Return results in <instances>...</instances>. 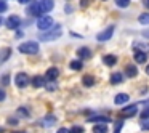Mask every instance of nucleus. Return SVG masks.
I'll return each mask as SVG.
<instances>
[{
	"instance_id": "nucleus-1",
	"label": "nucleus",
	"mask_w": 149,
	"mask_h": 133,
	"mask_svg": "<svg viewBox=\"0 0 149 133\" xmlns=\"http://www.w3.org/2000/svg\"><path fill=\"white\" fill-rule=\"evenodd\" d=\"M61 34H63V29H61V26H56V27H52L50 31H45V32H42L39 36V40L40 42H52V40H56L58 37H61Z\"/></svg>"
},
{
	"instance_id": "nucleus-2",
	"label": "nucleus",
	"mask_w": 149,
	"mask_h": 133,
	"mask_svg": "<svg viewBox=\"0 0 149 133\" xmlns=\"http://www.w3.org/2000/svg\"><path fill=\"white\" fill-rule=\"evenodd\" d=\"M18 50H19V53H23V55H37V53H39V43L29 40V42L21 43V45L18 47Z\"/></svg>"
},
{
	"instance_id": "nucleus-3",
	"label": "nucleus",
	"mask_w": 149,
	"mask_h": 133,
	"mask_svg": "<svg viewBox=\"0 0 149 133\" xmlns=\"http://www.w3.org/2000/svg\"><path fill=\"white\" fill-rule=\"evenodd\" d=\"M52 26H53V18L52 16H40L39 19H37V27H39L40 31H48V29H52Z\"/></svg>"
},
{
	"instance_id": "nucleus-4",
	"label": "nucleus",
	"mask_w": 149,
	"mask_h": 133,
	"mask_svg": "<svg viewBox=\"0 0 149 133\" xmlns=\"http://www.w3.org/2000/svg\"><path fill=\"white\" fill-rule=\"evenodd\" d=\"M29 82H31V79H29V75H27L26 72H18L16 77H15V84H16L18 88L27 87V85H29Z\"/></svg>"
},
{
	"instance_id": "nucleus-5",
	"label": "nucleus",
	"mask_w": 149,
	"mask_h": 133,
	"mask_svg": "<svg viewBox=\"0 0 149 133\" xmlns=\"http://www.w3.org/2000/svg\"><path fill=\"white\" fill-rule=\"evenodd\" d=\"M5 24H7L8 29H18V27H19V24H21V18L18 16V15H11V16L7 18Z\"/></svg>"
},
{
	"instance_id": "nucleus-6",
	"label": "nucleus",
	"mask_w": 149,
	"mask_h": 133,
	"mask_svg": "<svg viewBox=\"0 0 149 133\" xmlns=\"http://www.w3.org/2000/svg\"><path fill=\"white\" fill-rule=\"evenodd\" d=\"M114 29H116L114 26H109L107 29H104L103 32L98 34V36H96V40H98V42H106V40H109L111 37H112V34H114Z\"/></svg>"
},
{
	"instance_id": "nucleus-7",
	"label": "nucleus",
	"mask_w": 149,
	"mask_h": 133,
	"mask_svg": "<svg viewBox=\"0 0 149 133\" xmlns=\"http://www.w3.org/2000/svg\"><path fill=\"white\" fill-rule=\"evenodd\" d=\"M53 7H55V2H53V0H40V2H39V10H40V13H42V15L52 11Z\"/></svg>"
},
{
	"instance_id": "nucleus-8",
	"label": "nucleus",
	"mask_w": 149,
	"mask_h": 133,
	"mask_svg": "<svg viewBox=\"0 0 149 133\" xmlns=\"http://www.w3.org/2000/svg\"><path fill=\"white\" fill-rule=\"evenodd\" d=\"M138 112V104H132V106H127L125 109H122V117H133Z\"/></svg>"
},
{
	"instance_id": "nucleus-9",
	"label": "nucleus",
	"mask_w": 149,
	"mask_h": 133,
	"mask_svg": "<svg viewBox=\"0 0 149 133\" xmlns=\"http://www.w3.org/2000/svg\"><path fill=\"white\" fill-rule=\"evenodd\" d=\"M58 75H59L58 68H50V69H47V72H45V79H47V80H56Z\"/></svg>"
},
{
	"instance_id": "nucleus-10",
	"label": "nucleus",
	"mask_w": 149,
	"mask_h": 133,
	"mask_svg": "<svg viewBox=\"0 0 149 133\" xmlns=\"http://www.w3.org/2000/svg\"><path fill=\"white\" fill-rule=\"evenodd\" d=\"M27 15H29V16H39L40 18V10H39V3H32V5H29V7H27Z\"/></svg>"
},
{
	"instance_id": "nucleus-11",
	"label": "nucleus",
	"mask_w": 149,
	"mask_h": 133,
	"mask_svg": "<svg viewBox=\"0 0 149 133\" xmlns=\"http://www.w3.org/2000/svg\"><path fill=\"white\" fill-rule=\"evenodd\" d=\"M40 123H42L43 127H52V125L56 123V117L52 116V114H48V116H45L42 120H40Z\"/></svg>"
},
{
	"instance_id": "nucleus-12",
	"label": "nucleus",
	"mask_w": 149,
	"mask_h": 133,
	"mask_svg": "<svg viewBox=\"0 0 149 133\" xmlns=\"http://www.w3.org/2000/svg\"><path fill=\"white\" fill-rule=\"evenodd\" d=\"M77 56H79L80 59H88V58H91L90 48H87V47H82V48H79V50H77Z\"/></svg>"
},
{
	"instance_id": "nucleus-13",
	"label": "nucleus",
	"mask_w": 149,
	"mask_h": 133,
	"mask_svg": "<svg viewBox=\"0 0 149 133\" xmlns=\"http://www.w3.org/2000/svg\"><path fill=\"white\" fill-rule=\"evenodd\" d=\"M10 55H11V48H8V47H5V48L0 50V66L10 58Z\"/></svg>"
},
{
	"instance_id": "nucleus-14",
	"label": "nucleus",
	"mask_w": 149,
	"mask_h": 133,
	"mask_svg": "<svg viewBox=\"0 0 149 133\" xmlns=\"http://www.w3.org/2000/svg\"><path fill=\"white\" fill-rule=\"evenodd\" d=\"M128 100H130V96L127 93H119V95H116V98H114V103L116 104H125V103H128Z\"/></svg>"
},
{
	"instance_id": "nucleus-15",
	"label": "nucleus",
	"mask_w": 149,
	"mask_h": 133,
	"mask_svg": "<svg viewBox=\"0 0 149 133\" xmlns=\"http://www.w3.org/2000/svg\"><path fill=\"white\" fill-rule=\"evenodd\" d=\"M88 122H98V123H107L111 122V119L107 116H93V117H88Z\"/></svg>"
},
{
	"instance_id": "nucleus-16",
	"label": "nucleus",
	"mask_w": 149,
	"mask_h": 133,
	"mask_svg": "<svg viewBox=\"0 0 149 133\" xmlns=\"http://www.w3.org/2000/svg\"><path fill=\"white\" fill-rule=\"evenodd\" d=\"M123 82V74L122 72H114L111 75V84L112 85H117V84H122Z\"/></svg>"
},
{
	"instance_id": "nucleus-17",
	"label": "nucleus",
	"mask_w": 149,
	"mask_h": 133,
	"mask_svg": "<svg viewBox=\"0 0 149 133\" xmlns=\"http://www.w3.org/2000/svg\"><path fill=\"white\" fill-rule=\"evenodd\" d=\"M125 72H127V77L133 79V77H136V74H138V69H136V66H133V64H127Z\"/></svg>"
},
{
	"instance_id": "nucleus-18",
	"label": "nucleus",
	"mask_w": 149,
	"mask_h": 133,
	"mask_svg": "<svg viewBox=\"0 0 149 133\" xmlns=\"http://www.w3.org/2000/svg\"><path fill=\"white\" fill-rule=\"evenodd\" d=\"M32 85L36 88H42L43 85H45V79H43L42 75H34L32 77Z\"/></svg>"
},
{
	"instance_id": "nucleus-19",
	"label": "nucleus",
	"mask_w": 149,
	"mask_h": 133,
	"mask_svg": "<svg viewBox=\"0 0 149 133\" xmlns=\"http://www.w3.org/2000/svg\"><path fill=\"white\" fill-rule=\"evenodd\" d=\"M146 59H148L146 53H144V52H139V50H136V52H135V61L138 63V64H143V63H146Z\"/></svg>"
},
{
	"instance_id": "nucleus-20",
	"label": "nucleus",
	"mask_w": 149,
	"mask_h": 133,
	"mask_svg": "<svg viewBox=\"0 0 149 133\" xmlns=\"http://www.w3.org/2000/svg\"><path fill=\"white\" fill-rule=\"evenodd\" d=\"M103 61H104V64L106 66H114L117 63V56H114V55H106L103 58Z\"/></svg>"
},
{
	"instance_id": "nucleus-21",
	"label": "nucleus",
	"mask_w": 149,
	"mask_h": 133,
	"mask_svg": "<svg viewBox=\"0 0 149 133\" xmlns=\"http://www.w3.org/2000/svg\"><path fill=\"white\" fill-rule=\"evenodd\" d=\"M82 84H84L85 87H93L95 85V77L93 75H85V77L82 79Z\"/></svg>"
},
{
	"instance_id": "nucleus-22",
	"label": "nucleus",
	"mask_w": 149,
	"mask_h": 133,
	"mask_svg": "<svg viewBox=\"0 0 149 133\" xmlns=\"http://www.w3.org/2000/svg\"><path fill=\"white\" fill-rule=\"evenodd\" d=\"M69 68H71L72 71H80V69L84 68V64H82V61H80V59H75V61H71Z\"/></svg>"
},
{
	"instance_id": "nucleus-23",
	"label": "nucleus",
	"mask_w": 149,
	"mask_h": 133,
	"mask_svg": "<svg viewBox=\"0 0 149 133\" xmlns=\"http://www.w3.org/2000/svg\"><path fill=\"white\" fill-rule=\"evenodd\" d=\"M93 132L95 133H106L107 132V127L104 125V123H98V125L93 127Z\"/></svg>"
},
{
	"instance_id": "nucleus-24",
	"label": "nucleus",
	"mask_w": 149,
	"mask_h": 133,
	"mask_svg": "<svg viewBox=\"0 0 149 133\" xmlns=\"http://www.w3.org/2000/svg\"><path fill=\"white\" fill-rule=\"evenodd\" d=\"M138 21L141 24H144V26H149V13H141L138 18Z\"/></svg>"
},
{
	"instance_id": "nucleus-25",
	"label": "nucleus",
	"mask_w": 149,
	"mask_h": 133,
	"mask_svg": "<svg viewBox=\"0 0 149 133\" xmlns=\"http://www.w3.org/2000/svg\"><path fill=\"white\" fill-rule=\"evenodd\" d=\"M146 107H144V111H143L141 114H139V117H141L143 120H146V119H149V101H146Z\"/></svg>"
},
{
	"instance_id": "nucleus-26",
	"label": "nucleus",
	"mask_w": 149,
	"mask_h": 133,
	"mask_svg": "<svg viewBox=\"0 0 149 133\" xmlns=\"http://www.w3.org/2000/svg\"><path fill=\"white\" fill-rule=\"evenodd\" d=\"M16 114H18L19 117H29V112H27V109H26V107H18Z\"/></svg>"
},
{
	"instance_id": "nucleus-27",
	"label": "nucleus",
	"mask_w": 149,
	"mask_h": 133,
	"mask_svg": "<svg viewBox=\"0 0 149 133\" xmlns=\"http://www.w3.org/2000/svg\"><path fill=\"white\" fill-rule=\"evenodd\" d=\"M116 5L120 8H127L130 5V0H116Z\"/></svg>"
},
{
	"instance_id": "nucleus-28",
	"label": "nucleus",
	"mask_w": 149,
	"mask_h": 133,
	"mask_svg": "<svg viewBox=\"0 0 149 133\" xmlns=\"http://www.w3.org/2000/svg\"><path fill=\"white\" fill-rule=\"evenodd\" d=\"M69 133H84V127H80V125H74L71 130H69Z\"/></svg>"
},
{
	"instance_id": "nucleus-29",
	"label": "nucleus",
	"mask_w": 149,
	"mask_h": 133,
	"mask_svg": "<svg viewBox=\"0 0 149 133\" xmlns=\"http://www.w3.org/2000/svg\"><path fill=\"white\" fill-rule=\"evenodd\" d=\"M122 127H123V120H119V122H116V128H114V133H120Z\"/></svg>"
},
{
	"instance_id": "nucleus-30",
	"label": "nucleus",
	"mask_w": 149,
	"mask_h": 133,
	"mask_svg": "<svg viewBox=\"0 0 149 133\" xmlns=\"http://www.w3.org/2000/svg\"><path fill=\"white\" fill-rule=\"evenodd\" d=\"M7 10H8L7 2H5V0H0V13H3V11H7Z\"/></svg>"
},
{
	"instance_id": "nucleus-31",
	"label": "nucleus",
	"mask_w": 149,
	"mask_h": 133,
	"mask_svg": "<svg viewBox=\"0 0 149 133\" xmlns=\"http://www.w3.org/2000/svg\"><path fill=\"white\" fill-rule=\"evenodd\" d=\"M0 82H2L3 85H8L10 84V77H8V75H3V77L0 79Z\"/></svg>"
},
{
	"instance_id": "nucleus-32",
	"label": "nucleus",
	"mask_w": 149,
	"mask_h": 133,
	"mask_svg": "<svg viewBox=\"0 0 149 133\" xmlns=\"http://www.w3.org/2000/svg\"><path fill=\"white\" fill-rule=\"evenodd\" d=\"M5 98H7V95H5V91L2 90V88H0V101H3Z\"/></svg>"
},
{
	"instance_id": "nucleus-33",
	"label": "nucleus",
	"mask_w": 149,
	"mask_h": 133,
	"mask_svg": "<svg viewBox=\"0 0 149 133\" xmlns=\"http://www.w3.org/2000/svg\"><path fill=\"white\" fill-rule=\"evenodd\" d=\"M141 128L143 130H149V122H143L141 123Z\"/></svg>"
},
{
	"instance_id": "nucleus-34",
	"label": "nucleus",
	"mask_w": 149,
	"mask_h": 133,
	"mask_svg": "<svg viewBox=\"0 0 149 133\" xmlns=\"http://www.w3.org/2000/svg\"><path fill=\"white\" fill-rule=\"evenodd\" d=\"M56 133H69V130H68V128H59Z\"/></svg>"
},
{
	"instance_id": "nucleus-35",
	"label": "nucleus",
	"mask_w": 149,
	"mask_h": 133,
	"mask_svg": "<svg viewBox=\"0 0 149 133\" xmlns=\"http://www.w3.org/2000/svg\"><path fill=\"white\" fill-rule=\"evenodd\" d=\"M64 10H66V13H72V7H69V5H66Z\"/></svg>"
},
{
	"instance_id": "nucleus-36",
	"label": "nucleus",
	"mask_w": 149,
	"mask_h": 133,
	"mask_svg": "<svg viewBox=\"0 0 149 133\" xmlns=\"http://www.w3.org/2000/svg\"><path fill=\"white\" fill-rule=\"evenodd\" d=\"M47 90H50V91H53V90H55V85H53V84H50V85H48V87H47Z\"/></svg>"
},
{
	"instance_id": "nucleus-37",
	"label": "nucleus",
	"mask_w": 149,
	"mask_h": 133,
	"mask_svg": "<svg viewBox=\"0 0 149 133\" xmlns=\"http://www.w3.org/2000/svg\"><path fill=\"white\" fill-rule=\"evenodd\" d=\"M15 37H16V39H21V37H23V32H21V31H18L16 36H15Z\"/></svg>"
},
{
	"instance_id": "nucleus-38",
	"label": "nucleus",
	"mask_w": 149,
	"mask_h": 133,
	"mask_svg": "<svg viewBox=\"0 0 149 133\" xmlns=\"http://www.w3.org/2000/svg\"><path fill=\"white\" fill-rule=\"evenodd\" d=\"M143 5H144L146 8H149V0H143Z\"/></svg>"
},
{
	"instance_id": "nucleus-39",
	"label": "nucleus",
	"mask_w": 149,
	"mask_h": 133,
	"mask_svg": "<svg viewBox=\"0 0 149 133\" xmlns=\"http://www.w3.org/2000/svg\"><path fill=\"white\" fill-rule=\"evenodd\" d=\"M87 3H88V0H82V2H80V5H82V7H85Z\"/></svg>"
},
{
	"instance_id": "nucleus-40",
	"label": "nucleus",
	"mask_w": 149,
	"mask_h": 133,
	"mask_svg": "<svg viewBox=\"0 0 149 133\" xmlns=\"http://www.w3.org/2000/svg\"><path fill=\"white\" fill-rule=\"evenodd\" d=\"M18 2H19V3H29L31 0H18Z\"/></svg>"
},
{
	"instance_id": "nucleus-41",
	"label": "nucleus",
	"mask_w": 149,
	"mask_h": 133,
	"mask_svg": "<svg viewBox=\"0 0 149 133\" xmlns=\"http://www.w3.org/2000/svg\"><path fill=\"white\" fill-rule=\"evenodd\" d=\"M146 74L149 75V64H148V68H146Z\"/></svg>"
},
{
	"instance_id": "nucleus-42",
	"label": "nucleus",
	"mask_w": 149,
	"mask_h": 133,
	"mask_svg": "<svg viewBox=\"0 0 149 133\" xmlns=\"http://www.w3.org/2000/svg\"><path fill=\"white\" fill-rule=\"evenodd\" d=\"M2 23H3V19H2V18H0V26H2Z\"/></svg>"
}]
</instances>
